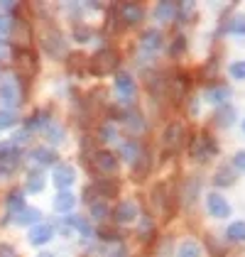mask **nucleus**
<instances>
[{"label": "nucleus", "instance_id": "nucleus-11", "mask_svg": "<svg viewBox=\"0 0 245 257\" xmlns=\"http://www.w3.org/2000/svg\"><path fill=\"white\" fill-rule=\"evenodd\" d=\"M20 162V152L10 145V147H0V172H13Z\"/></svg>", "mask_w": 245, "mask_h": 257}, {"label": "nucleus", "instance_id": "nucleus-2", "mask_svg": "<svg viewBox=\"0 0 245 257\" xmlns=\"http://www.w3.org/2000/svg\"><path fill=\"white\" fill-rule=\"evenodd\" d=\"M216 142L208 138V135H199V138L191 140V147H189V152H191V157L196 159V162H208V159L216 155Z\"/></svg>", "mask_w": 245, "mask_h": 257}, {"label": "nucleus", "instance_id": "nucleus-18", "mask_svg": "<svg viewBox=\"0 0 245 257\" xmlns=\"http://www.w3.org/2000/svg\"><path fill=\"white\" fill-rule=\"evenodd\" d=\"M201 255H204V250H201V245L196 240H184L182 245L177 247V257H201Z\"/></svg>", "mask_w": 245, "mask_h": 257}, {"label": "nucleus", "instance_id": "nucleus-17", "mask_svg": "<svg viewBox=\"0 0 245 257\" xmlns=\"http://www.w3.org/2000/svg\"><path fill=\"white\" fill-rule=\"evenodd\" d=\"M30 159H32L35 164L47 167V164H54V162H57V155H54L52 150H47V147H37V150L30 152Z\"/></svg>", "mask_w": 245, "mask_h": 257}, {"label": "nucleus", "instance_id": "nucleus-32", "mask_svg": "<svg viewBox=\"0 0 245 257\" xmlns=\"http://www.w3.org/2000/svg\"><path fill=\"white\" fill-rule=\"evenodd\" d=\"M47 135H49L52 142H61V140H64V130L57 127V125H49V133H47Z\"/></svg>", "mask_w": 245, "mask_h": 257}, {"label": "nucleus", "instance_id": "nucleus-26", "mask_svg": "<svg viewBox=\"0 0 245 257\" xmlns=\"http://www.w3.org/2000/svg\"><path fill=\"white\" fill-rule=\"evenodd\" d=\"M44 184H47V177H42L40 172H35V174L27 177V191L30 194H37V191L44 189Z\"/></svg>", "mask_w": 245, "mask_h": 257}, {"label": "nucleus", "instance_id": "nucleus-24", "mask_svg": "<svg viewBox=\"0 0 245 257\" xmlns=\"http://www.w3.org/2000/svg\"><path fill=\"white\" fill-rule=\"evenodd\" d=\"M233 181H235V174H233L230 167H221V169L216 172V177H213V184H216V186H230Z\"/></svg>", "mask_w": 245, "mask_h": 257}, {"label": "nucleus", "instance_id": "nucleus-22", "mask_svg": "<svg viewBox=\"0 0 245 257\" xmlns=\"http://www.w3.org/2000/svg\"><path fill=\"white\" fill-rule=\"evenodd\" d=\"M120 155H122V159H128V162H138V157H143L140 145H138V142H133V140L122 142L120 145Z\"/></svg>", "mask_w": 245, "mask_h": 257}, {"label": "nucleus", "instance_id": "nucleus-16", "mask_svg": "<svg viewBox=\"0 0 245 257\" xmlns=\"http://www.w3.org/2000/svg\"><path fill=\"white\" fill-rule=\"evenodd\" d=\"M228 96H230V91H228V86H223V83L211 86V88L206 91V100H208V103H213V105H221V103L225 105Z\"/></svg>", "mask_w": 245, "mask_h": 257}, {"label": "nucleus", "instance_id": "nucleus-27", "mask_svg": "<svg viewBox=\"0 0 245 257\" xmlns=\"http://www.w3.org/2000/svg\"><path fill=\"white\" fill-rule=\"evenodd\" d=\"M40 220V211L37 208H22L20 216H18V223L27 225V223H37Z\"/></svg>", "mask_w": 245, "mask_h": 257}, {"label": "nucleus", "instance_id": "nucleus-12", "mask_svg": "<svg viewBox=\"0 0 245 257\" xmlns=\"http://www.w3.org/2000/svg\"><path fill=\"white\" fill-rule=\"evenodd\" d=\"M54 237V228L49 223H37L32 230H30V242L32 245H44Z\"/></svg>", "mask_w": 245, "mask_h": 257}, {"label": "nucleus", "instance_id": "nucleus-15", "mask_svg": "<svg viewBox=\"0 0 245 257\" xmlns=\"http://www.w3.org/2000/svg\"><path fill=\"white\" fill-rule=\"evenodd\" d=\"M177 15V5L169 3V0H162L157 8H155V20L157 22H172Z\"/></svg>", "mask_w": 245, "mask_h": 257}, {"label": "nucleus", "instance_id": "nucleus-8", "mask_svg": "<svg viewBox=\"0 0 245 257\" xmlns=\"http://www.w3.org/2000/svg\"><path fill=\"white\" fill-rule=\"evenodd\" d=\"M115 91L120 93L122 100H133V98H135V91H138V86H135V79H133L130 74L120 71V74L115 76Z\"/></svg>", "mask_w": 245, "mask_h": 257}, {"label": "nucleus", "instance_id": "nucleus-31", "mask_svg": "<svg viewBox=\"0 0 245 257\" xmlns=\"http://www.w3.org/2000/svg\"><path fill=\"white\" fill-rule=\"evenodd\" d=\"M233 35H245V18H235V20L230 22V27H228Z\"/></svg>", "mask_w": 245, "mask_h": 257}, {"label": "nucleus", "instance_id": "nucleus-35", "mask_svg": "<svg viewBox=\"0 0 245 257\" xmlns=\"http://www.w3.org/2000/svg\"><path fill=\"white\" fill-rule=\"evenodd\" d=\"M101 140H115V127H113L110 122L101 127Z\"/></svg>", "mask_w": 245, "mask_h": 257}, {"label": "nucleus", "instance_id": "nucleus-14", "mask_svg": "<svg viewBox=\"0 0 245 257\" xmlns=\"http://www.w3.org/2000/svg\"><path fill=\"white\" fill-rule=\"evenodd\" d=\"M140 47L145 52H160L162 49V35L157 30H147L143 37H140Z\"/></svg>", "mask_w": 245, "mask_h": 257}, {"label": "nucleus", "instance_id": "nucleus-23", "mask_svg": "<svg viewBox=\"0 0 245 257\" xmlns=\"http://www.w3.org/2000/svg\"><path fill=\"white\" fill-rule=\"evenodd\" d=\"M225 235H228V240H233V242H245V220L230 223L228 230H225Z\"/></svg>", "mask_w": 245, "mask_h": 257}, {"label": "nucleus", "instance_id": "nucleus-28", "mask_svg": "<svg viewBox=\"0 0 245 257\" xmlns=\"http://www.w3.org/2000/svg\"><path fill=\"white\" fill-rule=\"evenodd\" d=\"M88 208H91V216L93 218H105V213H108V206H105V201H103V198L91 201V203H88Z\"/></svg>", "mask_w": 245, "mask_h": 257}, {"label": "nucleus", "instance_id": "nucleus-30", "mask_svg": "<svg viewBox=\"0 0 245 257\" xmlns=\"http://www.w3.org/2000/svg\"><path fill=\"white\" fill-rule=\"evenodd\" d=\"M228 74H230L233 79L245 81V61H233V64L228 66Z\"/></svg>", "mask_w": 245, "mask_h": 257}, {"label": "nucleus", "instance_id": "nucleus-7", "mask_svg": "<svg viewBox=\"0 0 245 257\" xmlns=\"http://www.w3.org/2000/svg\"><path fill=\"white\" fill-rule=\"evenodd\" d=\"M206 208H208V213L213 218H228L230 216V203H228L221 194H216V191L206 196Z\"/></svg>", "mask_w": 245, "mask_h": 257}, {"label": "nucleus", "instance_id": "nucleus-37", "mask_svg": "<svg viewBox=\"0 0 245 257\" xmlns=\"http://www.w3.org/2000/svg\"><path fill=\"white\" fill-rule=\"evenodd\" d=\"M105 257H128V252H125V247H122V245H115L113 250H108V252H105Z\"/></svg>", "mask_w": 245, "mask_h": 257}, {"label": "nucleus", "instance_id": "nucleus-39", "mask_svg": "<svg viewBox=\"0 0 245 257\" xmlns=\"http://www.w3.org/2000/svg\"><path fill=\"white\" fill-rule=\"evenodd\" d=\"M0 257H18V252L10 245H0Z\"/></svg>", "mask_w": 245, "mask_h": 257}, {"label": "nucleus", "instance_id": "nucleus-5", "mask_svg": "<svg viewBox=\"0 0 245 257\" xmlns=\"http://www.w3.org/2000/svg\"><path fill=\"white\" fill-rule=\"evenodd\" d=\"M18 103H20V88L15 86V81H5L0 86V105H3V110H15Z\"/></svg>", "mask_w": 245, "mask_h": 257}, {"label": "nucleus", "instance_id": "nucleus-4", "mask_svg": "<svg viewBox=\"0 0 245 257\" xmlns=\"http://www.w3.org/2000/svg\"><path fill=\"white\" fill-rule=\"evenodd\" d=\"M184 135H186V133H184L182 122H169L167 130H164V135H162L164 150H167V152H177V150L184 145Z\"/></svg>", "mask_w": 245, "mask_h": 257}, {"label": "nucleus", "instance_id": "nucleus-40", "mask_svg": "<svg viewBox=\"0 0 245 257\" xmlns=\"http://www.w3.org/2000/svg\"><path fill=\"white\" fill-rule=\"evenodd\" d=\"M182 47H184V37H177V44H174V49H172V52H179Z\"/></svg>", "mask_w": 245, "mask_h": 257}, {"label": "nucleus", "instance_id": "nucleus-36", "mask_svg": "<svg viewBox=\"0 0 245 257\" xmlns=\"http://www.w3.org/2000/svg\"><path fill=\"white\" fill-rule=\"evenodd\" d=\"M42 125H44V115H42V113H35L32 118L27 120V127H30V130H32V127H42Z\"/></svg>", "mask_w": 245, "mask_h": 257}, {"label": "nucleus", "instance_id": "nucleus-21", "mask_svg": "<svg viewBox=\"0 0 245 257\" xmlns=\"http://www.w3.org/2000/svg\"><path fill=\"white\" fill-rule=\"evenodd\" d=\"M76 206V198H74V194L71 191H61L59 196L54 198V208L59 211V213H66V211H71Z\"/></svg>", "mask_w": 245, "mask_h": 257}, {"label": "nucleus", "instance_id": "nucleus-9", "mask_svg": "<svg viewBox=\"0 0 245 257\" xmlns=\"http://www.w3.org/2000/svg\"><path fill=\"white\" fill-rule=\"evenodd\" d=\"M54 184L59 186V189H69L71 184H74V179H76V172H74V167H69V164H59V167H54Z\"/></svg>", "mask_w": 245, "mask_h": 257}, {"label": "nucleus", "instance_id": "nucleus-3", "mask_svg": "<svg viewBox=\"0 0 245 257\" xmlns=\"http://www.w3.org/2000/svg\"><path fill=\"white\" fill-rule=\"evenodd\" d=\"M42 47H44V52L52 54V57H64V52H66L64 35H61L59 30H54V27L44 30V35H42Z\"/></svg>", "mask_w": 245, "mask_h": 257}, {"label": "nucleus", "instance_id": "nucleus-10", "mask_svg": "<svg viewBox=\"0 0 245 257\" xmlns=\"http://www.w3.org/2000/svg\"><path fill=\"white\" fill-rule=\"evenodd\" d=\"M113 218H115V223H133L138 218V206L133 201H122L113 211Z\"/></svg>", "mask_w": 245, "mask_h": 257}, {"label": "nucleus", "instance_id": "nucleus-33", "mask_svg": "<svg viewBox=\"0 0 245 257\" xmlns=\"http://www.w3.org/2000/svg\"><path fill=\"white\" fill-rule=\"evenodd\" d=\"M10 30H13V20L5 18V15H0V37H5Z\"/></svg>", "mask_w": 245, "mask_h": 257}, {"label": "nucleus", "instance_id": "nucleus-38", "mask_svg": "<svg viewBox=\"0 0 245 257\" xmlns=\"http://www.w3.org/2000/svg\"><path fill=\"white\" fill-rule=\"evenodd\" d=\"M233 164H235V167H238L240 172H245V150H240V152H238V155L233 157Z\"/></svg>", "mask_w": 245, "mask_h": 257}, {"label": "nucleus", "instance_id": "nucleus-29", "mask_svg": "<svg viewBox=\"0 0 245 257\" xmlns=\"http://www.w3.org/2000/svg\"><path fill=\"white\" fill-rule=\"evenodd\" d=\"M15 122H18V113L15 110H0V130L13 127Z\"/></svg>", "mask_w": 245, "mask_h": 257}, {"label": "nucleus", "instance_id": "nucleus-41", "mask_svg": "<svg viewBox=\"0 0 245 257\" xmlns=\"http://www.w3.org/2000/svg\"><path fill=\"white\" fill-rule=\"evenodd\" d=\"M37 257H54L52 252H42V255H37Z\"/></svg>", "mask_w": 245, "mask_h": 257}, {"label": "nucleus", "instance_id": "nucleus-13", "mask_svg": "<svg viewBox=\"0 0 245 257\" xmlns=\"http://www.w3.org/2000/svg\"><path fill=\"white\" fill-rule=\"evenodd\" d=\"M120 18L128 25H138L145 18L143 5H138V3H125V5H120Z\"/></svg>", "mask_w": 245, "mask_h": 257}, {"label": "nucleus", "instance_id": "nucleus-19", "mask_svg": "<svg viewBox=\"0 0 245 257\" xmlns=\"http://www.w3.org/2000/svg\"><path fill=\"white\" fill-rule=\"evenodd\" d=\"M235 122V110L225 103V105H221L218 110H216V125L218 127H230Z\"/></svg>", "mask_w": 245, "mask_h": 257}, {"label": "nucleus", "instance_id": "nucleus-34", "mask_svg": "<svg viewBox=\"0 0 245 257\" xmlns=\"http://www.w3.org/2000/svg\"><path fill=\"white\" fill-rule=\"evenodd\" d=\"M128 122L133 125V130H145V127H147V125H145V120H140V115H138V113H133V115L128 118Z\"/></svg>", "mask_w": 245, "mask_h": 257}, {"label": "nucleus", "instance_id": "nucleus-42", "mask_svg": "<svg viewBox=\"0 0 245 257\" xmlns=\"http://www.w3.org/2000/svg\"><path fill=\"white\" fill-rule=\"evenodd\" d=\"M243 130H245V122H243Z\"/></svg>", "mask_w": 245, "mask_h": 257}, {"label": "nucleus", "instance_id": "nucleus-1", "mask_svg": "<svg viewBox=\"0 0 245 257\" xmlns=\"http://www.w3.org/2000/svg\"><path fill=\"white\" fill-rule=\"evenodd\" d=\"M88 69H91V74H96V76H105V74L115 71V69H118V52H115V49H101L98 54H93Z\"/></svg>", "mask_w": 245, "mask_h": 257}, {"label": "nucleus", "instance_id": "nucleus-20", "mask_svg": "<svg viewBox=\"0 0 245 257\" xmlns=\"http://www.w3.org/2000/svg\"><path fill=\"white\" fill-rule=\"evenodd\" d=\"M199 189H201V179L191 177L186 184H184V203H194L196 196H199Z\"/></svg>", "mask_w": 245, "mask_h": 257}, {"label": "nucleus", "instance_id": "nucleus-25", "mask_svg": "<svg viewBox=\"0 0 245 257\" xmlns=\"http://www.w3.org/2000/svg\"><path fill=\"white\" fill-rule=\"evenodd\" d=\"M5 206H8L10 213H20L22 208H25V198H22L20 191H13L10 196L5 198Z\"/></svg>", "mask_w": 245, "mask_h": 257}, {"label": "nucleus", "instance_id": "nucleus-6", "mask_svg": "<svg viewBox=\"0 0 245 257\" xmlns=\"http://www.w3.org/2000/svg\"><path fill=\"white\" fill-rule=\"evenodd\" d=\"M91 164H93V169L101 172V174H115V172H118V159H115V155L103 152V150L91 157Z\"/></svg>", "mask_w": 245, "mask_h": 257}]
</instances>
